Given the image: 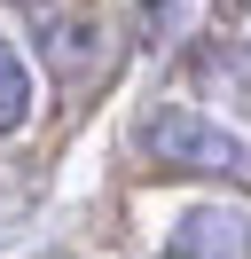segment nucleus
<instances>
[{"label": "nucleus", "mask_w": 251, "mask_h": 259, "mask_svg": "<svg viewBox=\"0 0 251 259\" xmlns=\"http://www.w3.org/2000/svg\"><path fill=\"white\" fill-rule=\"evenodd\" d=\"M134 149L157 173H212V181H251V142L235 126H220L212 110H188V102H157L141 110Z\"/></svg>", "instance_id": "obj_1"}, {"label": "nucleus", "mask_w": 251, "mask_h": 259, "mask_svg": "<svg viewBox=\"0 0 251 259\" xmlns=\"http://www.w3.org/2000/svg\"><path fill=\"white\" fill-rule=\"evenodd\" d=\"M31 39H39V63L55 71V79H94L110 55V32L94 8H39L31 16Z\"/></svg>", "instance_id": "obj_2"}, {"label": "nucleus", "mask_w": 251, "mask_h": 259, "mask_svg": "<svg viewBox=\"0 0 251 259\" xmlns=\"http://www.w3.org/2000/svg\"><path fill=\"white\" fill-rule=\"evenodd\" d=\"M165 259H251V212L243 204H188L173 220V243Z\"/></svg>", "instance_id": "obj_3"}, {"label": "nucleus", "mask_w": 251, "mask_h": 259, "mask_svg": "<svg viewBox=\"0 0 251 259\" xmlns=\"http://www.w3.org/2000/svg\"><path fill=\"white\" fill-rule=\"evenodd\" d=\"M31 102H39V79H31L24 48L0 39V134H24L31 126Z\"/></svg>", "instance_id": "obj_4"}]
</instances>
